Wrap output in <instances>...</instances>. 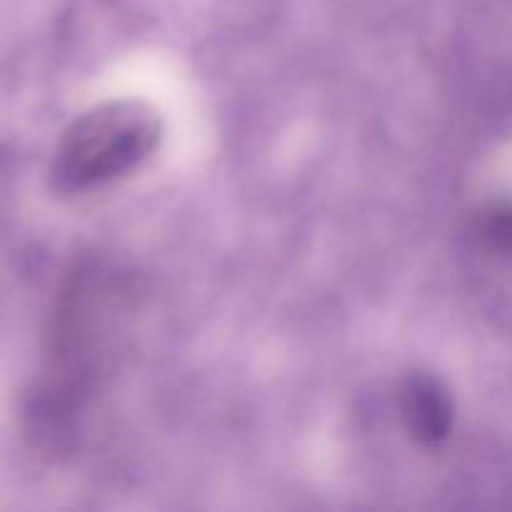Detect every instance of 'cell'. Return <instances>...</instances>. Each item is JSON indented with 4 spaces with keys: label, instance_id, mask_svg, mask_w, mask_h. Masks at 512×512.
<instances>
[{
    "label": "cell",
    "instance_id": "6da1fadb",
    "mask_svg": "<svg viewBox=\"0 0 512 512\" xmlns=\"http://www.w3.org/2000/svg\"><path fill=\"white\" fill-rule=\"evenodd\" d=\"M163 123L143 100H113L80 115L58 145L53 178L65 193L125 178L155 153Z\"/></svg>",
    "mask_w": 512,
    "mask_h": 512
},
{
    "label": "cell",
    "instance_id": "7a4b0ae2",
    "mask_svg": "<svg viewBox=\"0 0 512 512\" xmlns=\"http://www.w3.org/2000/svg\"><path fill=\"white\" fill-rule=\"evenodd\" d=\"M398 410L408 435L423 448H438L453 433L455 400L438 375H408L400 385Z\"/></svg>",
    "mask_w": 512,
    "mask_h": 512
},
{
    "label": "cell",
    "instance_id": "3957f363",
    "mask_svg": "<svg viewBox=\"0 0 512 512\" xmlns=\"http://www.w3.org/2000/svg\"><path fill=\"white\" fill-rule=\"evenodd\" d=\"M475 235L490 253L512 258V205L503 203L485 210L475 225Z\"/></svg>",
    "mask_w": 512,
    "mask_h": 512
}]
</instances>
